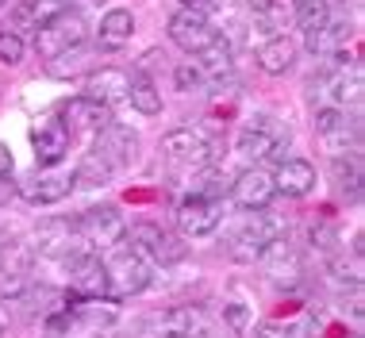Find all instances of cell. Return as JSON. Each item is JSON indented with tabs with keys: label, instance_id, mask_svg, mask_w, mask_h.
Masks as SVG:
<instances>
[{
	"label": "cell",
	"instance_id": "cell-1",
	"mask_svg": "<svg viewBox=\"0 0 365 338\" xmlns=\"http://www.w3.org/2000/svg\"><path fill=\"white\" fill-rule=\"evenodd\" d=\"M104 277H108V292H112L115 300H127V296H139L150 288L154 262L139 250V246H131L123 238V242H115L112 254L104 257Z\"/></svg>",
	"mask_w": 365,
	"mask_h": 338
},
{
	"label": "cell",
	"instance_id": "cell-2",
	"mask_svg": "<svg viewBox=\"0 0 365 338\" xmlns=\"http://www.w3.org/2000/svg\"><path fill=\"white\" fill-rule=\"evenodd\" d=\"M88 43V19L77 8H62L58 16H51L43 27L35 31V51L43 62H54L62 54H73Z\"/></svg>",
	"mask_w": 365,
	"mask_h": 338
},
{
	"label": "cell",
	"instance_id": "cell-3",
	"mask_svg": "<svg viewBox=\"0 0 365 338\" xmlns=\"http://www.w3.org/2000/svg\"><path fill=\"white\" fill-rule=\"evenodd\" d=\"M77 235H81L85 250H112L115 242H123L127 220H123V212L115 204L88 208V212L77 215Z\"/></svg>",
	"mask_w": 365,
	"mask_h": 338
},
{
	"label": "cell",
	"instance_id": "cell-4",
	"mask_svg": "<svg viewBox=\"0 0 365 338\" xmlns=\"http://www.w3.org/2000/svg\"><path fill=\"white\" fill-rule=\"evenodd\" d=\"M16 193L24 196L27 204L35 208H51L58 200L73 193V169H62V165H35L24 181L16 185Z\"/></svg>",
	"mask_w": 365,
	"mask_h": 338
},
{
	"label": "cell",
	"instance_id": "cell-5",
	"mask_svg": "<svg viewBox=\"0 0 365 338\" xmlns=\"http://www.w3.org/2000/svg\"><path fill=\"white\" fill-rule=\"evenodd\" d=\"M284 143H289V131H281L277 119L269 116H258L250 119V123L239 131V138H235V150H239L242 158H250V162H258V158H284Z\"/></svg>",
	"mask_w": 365,
	"mask_h": 338
},
{
	"label": "cell",
	"instance_id": "cell-6",
	"mask_svg": "<svg viewBox=\"0 0 365 338\" xmlns=\"http://www.w3.org/2000/svg\"><path fill=\"white\" fill-rule=\"evenodd\" d=\"M170 39H173V46H181L189 58H196V54H204L215 39H220V31H215V24L204 12L181 8V12L170 16Z\"/></svg>",
	"mask_w": 365,
	"mask_h": 338
},
{
	"label": "cell",
	"instance_id": "cell-7",
	"mask_svg": "<svg viewBox=\"0 0 365 338\" xmlns=\"http://www.w3.org/2000/svg\"><path fill=\"white\" fill-rule=\"evenodd\" d=\"M220 220H223V208L220 200H212V196H200L192 193L189 200L177 204V227H181L185 238H208L220 231Z\"/></svg>",
	"mask_w": 365,
	"mask_h": 338
},
{
	"label": "cell",
	"instance_id": "cell-8",
	"mask_svg": "<svg viewBox=\"0 0 365 338\" xmlns=\"http://www.w3.org/2000/svg\"><path fill=\"white\" fill-rule=\"evenodd\" d=\"M162 154L170 158L173 165H181V169L212 165V143L200 131H192V127H177V131L165 135L162 138Z\"/></svg>",
	"mask_w": 365,
	"mask_h": 338
},
{
	"label": "cell",
	"instance_id": "cell-9",
	"mask_svg": "<svg viewBox=\"0 0 365 338\" xmlns=\"http://www.w3.org/2000/svg\"><path fill=\"white\" fill-rule=\"evenodd\" d=\"M231 188V200L242 208V212H265V208L273 204V196H277V188H273V173L262 165H250L242 169L239 177H235Z\"/></svg>",
	"mask_w": 365,
	"mask_h": 338
},
{
	"label": "cell",
	"instance_id": "cell-10",
	"mask_svg": "<svg viewBox=\"0 0 365 338\" xmlns=\"http://www.w3.org/2000/svg\"><path fill=\"white\" fill-rule=\"evenodd\" d=\"M258 257H262V270H265V277H269V281H277V285H300V277H304V257H300V250H296L289 238L273 235Z\"/></svg>",
	"mask_w": 365,
	"mask_h": 338
},
{
	"label": "cell",
	"instance_id": "cell-11",
	"mask_svg": "<svg viewBox=\"0 0 365 338\" xmlns=\"http://www.w3.org/2000/svg\"><path fill=\"white\" fill-rule=\"evenodd\" d=\"M123 238H127L131 246H139V250L150 257V262L173 265V262H181V257H185V246L177 242L173 235H165L158 223H131Z\"/></svg>",
	"mask_w": 365,
	"mask_h": 338
},
{
	"label": "cell",
	"instance_id": "cell-12",
	"mask_svg": "<svg viewBox=\"0 0 365 338\" xmlns=\"http://www.w3.org/2000/svg\"><path fill=\"white\" fill-rule=\"evenodd\" d=\"M35 250L43 257H66L70 262L73 254H81V235H77V220H46L38 223L35 231Z\"/></svg>",
	"mask_w": 365,
	"mask_h": 338
},
{
	"label": "cell",
	"instance_id": "cell-13",
	"mask_svg": "<svg viewBox=\"0 0 365 338\" xmlns=\"http://www.w3.org/2000/svg\"><path fill=\"white\" fill-rule=\"evenodd\" d=\"M70 143H73L70 127L54 116L31 127V150H35L38 165H62V158L70 154Z\"/></svg>",
	"mask_w": 365,
	"mask_h": 338
},
{
	"label": "cell",
	"instance_id": "cell-14",
	"mask_svg": "<svg viewBox=\"0 0 365 338\" xmlns=\"http://www.w3.org/2000/svg\"><path fill=\"white\" fill-rule=\"evenodd\" d=\"M70 292L77 300H101L108 292V277H104V262L93 250H81L70 257Z\"/></svg>",
	"mask_w": 365,
	"mask_h": 338
},
{
	"label": "cell",
	"instance_id": "cell-15",
	"mask_svg": "<svg viewBox=\"0 0 365 338\" xmlns=\"http://www.w3.org/2000/svg\"><path fill=\"white\" fill-rule=\"evenodd\" d=\"M312 88L331 108H342V112H346V108L361 104V69L354 66L346 73V66H339V69H331V73H323L319 81H312Z\"/></svg>",
	"mask_w": 365,
	"mask_h": 338
},
{
	"label": "cell",
	"instance_id": "cell-16",
	"mask_svg": "<svg viewBox=\"0 0 365 338\" xmlns=\"http://www.w3.org/2000/svg\"><path fill=\"white\" fill-rule=\"evenodd\" d=\"M96 150H101L104 158H108V165L120 173L123 165H135L139 162V135L131 131V127H123V123H108L104 131H96Z\"/></svg>",
	"mask_w": 365,
	"mask_h": 338
},
{
	"label": "cell",
	"instance_id": "cell-17",
	"mask_svg": "<svg viewBox=\"0 0 365 338\" xmlns=\"http://www.w3.org/2000/svg\"><path fill=\"white\" fill-rule=\"evenodd\" d=\"M127 88H131V73H127V69L101 66V69H93V73L81 81V96H88V101H96L104 108H112V104L127 101Z\"/></svg>",
	"mask_w": 365,
	"mask_h": 338
},
{
	"label": "cell",
	"instance_id": "cell-18",
	"mask_svg": "<svg viewBox=\"0 0 365 338\" xmlns=\"http://www.w3.org/2000/svg\"><path fill=\"white\" fill-rule=\"evenodd\" d=\"M315 165L308 158H281L277 162V173H273V188L284 193L289 200H304L308 193H315Z\"/></svg>",
	"mask_w": 365,
	"mask_h": 338
},
{
	"label": "cell",
	"instance_id": "cell-19",
	"mask_svg": "<svg viewBox=\"0 0 365 338\" xmlns=\"http://www.w3.org/2000/svg\"><path fill=\"white\" fill-rule=\"evenodd\" d=\"M58 119L70 127V135L73 131H104V127L112 123V112H108L104 104H96V101H88V96L77 93L62 104V116Z\"/></svg>",
	"mask_w": 365,
	"mask_h": 338
},
{
	"label": "cell",
	"instance_id": "cell-20",
	"mask_svg": "<svg viewBox=\"0 0 365 338\" xmlns=\"http://www.w3.org/2000/svg\"><path fill=\"white\" fill-rule=\"evenodd\" d=\"M296 54H300V46H296L289 35H269L258 46V69L269 77H284L296 66Z\"/></svg>",
	"mask_w": 365,
	"mask_h": 338
},
{
	"label": "cell",
	"instance_id": "cell-21",
	"mask_svg": "<svg viewBox=\"0 0 365 338\" xmlns=\"http://www.w3.org/2000/svg\"><path fill=\"white\" fill-rule=\"evenodd\" d=\"M131 35H135L131 8H108L101 16V27H96V46L101 51H120V46L131 43Z\"/></svg>",
	"mask_w": 365,
	"mask_h": 338
},
{
	"label": "cell",
	"instance_id": "cell-22",
	"mask_svg": "<svg viewBox=\"0 0 365 338\" xmlns=\"http://www.w3.org/2000/svg\"><path fill=\"white\" fill-rule=\"evenodd\" d=\"M277 235L269 223H265V215L254 212V220H246L239 227V235H235V257H242V262H254L262 250H265V242Z\"/></svg>",
	"mask_w": 365,
	"mask_h": 338
},
{
	"label": "cell",
	"instance_id": "cell-23",
	"mask_svg": "<svg viewBox=\"0 0 365 338\" xmlns=\"http://www.w3.org/2000/svg\"><path fill=\"white\" fill-rule=\"evenodd\" d=\"M62 8H66V0H19L12 8V31H38Z\"/></svg>",
	"mask_w": 365,
	"mask_h": 338
},
{
	"label": "cell",
	"instance_id": "cell-24",
	"mask_svg": "<svg viewBox=\"0 0 365 338\" xmlns=\"http://www.w3.org/2000/svg\"><path fill=\"white\" fill-rule=\"evenodd\" d=\"M350 35H354V27L346 24V19H327V24L319 27V31H312V35H308V51H312V54H319V58L339 54L342 46L350 43Z\"/></svg>",
	"mask_w": 365,
	"mask_h": 338
},
{
	"label": "cell",
	"instance_id": "cell-25",
	"mask_svg": "<svg viewBox=\"0 0 365 338\" xmlns=\"http://www.w3.org/2000/svg\"><path fill=\"white\" fill-rule=\"evenodd\" d=\"M112 177H115V169L108 165V158L96 150V146H88V154L73 169V188H101V185L112 181Z\"/></svg>",
	"mask_w": 365,
	"mask_h": 338
},
{
	"label": "cell",
	"instance_id": "cell-26",
	"mask_svg": "<svg viewBox=\"0 0 365 338\" xmlns=\"http://www.w3.org/2000/svg\"><path fill=\"white\" fill-rule=\"evenodd\" d=\"M127 101H131V108H135L139 116H158V112H162V93H158V85H154L146 73H135V77H131Z\"/></svg>",
	"mask_w": 365,
	"mask_h": 338
},
{
	"label": "cell",
	"instance_id": "cell-27",
	"mask_svg": "<svg viewBox=\"0 0 365 338\" xmlns=\"http://www.w3.org/2000/svg\"><path fill=\"white\" fill-rule=\"evenodd\" d=\"M315 131H319L323 143L339 146V138H346V135H350V119H346V112H342V108L323 104L319 112H315Z\"/></svg>",
	"mask_w": 365,
	"mask_h": 338
},
{
	"label": "cell",
	"instance_id": "cell-28",
	"mask_svg": "<svg viewBox=\"0 0 365 338\" xmlns=\"http://www.w3.org/2000/svg\"><path fill=\"white\" fill-rule=\"evenodd\" d=\"M292 19L304 35H312L331 19V8H327V0H292Z\"/></svg>",
	"mask_w": 365,
	"mask_h": 338
},
{
	"label": "cell",
	"instance_id": "cell-29",
	"mask_svg": "<svg viewBox=\"0 0 365 338\" xmlns=\"http://www.w3.org/2000/svg\"><path fill=\"white\" fill-rule=\"evenodd\" d=\"M200 62H196V69H200L204 77H223V73H231V43L220 35L215 43L208 46L204 54H196Z\"/></svg>",
	"mask_w": 365,
	"mask_h": 338
},
{
	"label": "cell",
	"instance_id": "cell-30",
	"mask_svg": "<svg viewBox=\"0 0 365 338\" xmlns=\"http://www.w3.org/2000/svg\"><path fill=\"white\" fill-rule=\"evenodd\" d=\"M24 54H27L24 35L4 27V31H0V66H19V62H24Z\"/></svg>",
	"mask_w": 365,
	"mask_h": 338
},
{
	"label": "cell",
	"instance_id": "cell-31",
	"mask_svg": "<svg viewBox=\"0 0 365 338\" xmlns=\"http://www.w3.org/2000/svg\"><path fill=\"white\" fill-rule=\"evenodd\" d=\"M223 319H227V327H231L235 334H246L254 327V319H250V312H246L242 304H227L223 307Z\"/></svg>",
	"mask_w": 365,
	"mask_h": 338
},
{
	"label": "cell",
	"instance_id": "cell-32",
	"mask_svg": "<svg viewBox=\"0 0 365 338\" xmlns=\"http://www.w3.org/2000/svg\"><path fill=\"white\" fill-rule=\"evenodd\" d=\"M170 327H173V334H192V327H200V312L177 307V312H170Z\"/></svg>",
	"mask_w": 365,
	"mask_h": 338
},
{
	"label": "cell",
	"instance_id": "cell-33",
	"mask_svg": "<svg viewBox=\"0 0 365 338\" xmlns=\"http://www.w3.org/2000/svg\"><path fill=\"white\" fill-rule=\"evenodd\" d=\"M250 338H292L289 327H281V323H258V327H250L246 331Z\"/></svg>",
	"mask_w": 365,
	"mask_h": 338
},
{
	"label": "cell",
	"instance_id": "cell-34",
	"mask_svg": "<svg viewBox=\"0 0 365 338\" xmlns=\"http://www.w3.org/2000/svg\"><path fill=\"white\" fill-rule=\"evenodd\" d=\"M200 81H204V73L196 69V62H181V66H177V85H181V88L200 85Z\"/></svg>",
	"mask_w": 365,
	"mask_h": 338
},
{
	"label": "cell",
	"instance_id": "cell-35",
	"mask_svg": "<svg viewBox=\"0 0 365 338\" xmlns=\"http://www.w3.org/2000/svg\"><path fill=\"white\" fill-rule=\"evenodd\" d=\"M16 181H12V177H4V173H0V208H8V204H12L16 200Z\"/></svg>",
	"mask_w": 365,
	"mask_h": 338
},
{
	"label": "cell",
	"instance_id": "cell-36",
	"mask_svg": "<svg viewBox=\"0 0 365 338\" xmlns=\"http://www.w3.org/2000/svg\"><path fill=\"white\" fill-rule=\"evenodd\" d=\"M12 169H16V154H12V146H8V143H0V173H4V177H12Z\"/></svg>",
	"mask_w": 365,
	"mask_h": 338
},
{
	"label": "cell",
	"instance_id": "cell-37",
	"mask_svg": "<svg viewBox=\"0 0 365 338\" xmlns=\"http://www.w3.org/2000/svg\"><path fill=\"white\" fill-rule=\"evenodd\" d=\"M273 4H277V0H246V8H250L254 16H265V12H269V8H273Z\"/></svg>",
	"mask_w": 365,
	"mask_h": 338
},
{
	"label": "cell",
	"instance_id": "cell-38",
	"mask_svg": "<svg viewBox=\"0 0 365 338\" xmlns=\"http://www.w3.org/2000/svg\"><path fill=\"white\" fill-rule=\"evenodd\" d=\"M185 8H192V12H204V4H208V0H181Z\"/></svg>",
	"mask_w": 365,
	"mask_h": 338
},
{
	"label": "cell",
	"instance_id": "cell-39",
	"mask_svg": "<svg viewBox=\"0 0 365 338\" xmlns=\"http://www.w3.org/2000/svg\"><path fill=\"white\" fill-rule=\"evenodd\" d=\"M165 338H196V334H173V331H170V334H165Z\"/></svg>",
	"mask_w": 365,
	"mask_h": 338
},
{
	"label": "cell",
	"instance_id": "cell-40",
	"mask_svg": "<svg viewBox=\"0 0 365 338\" xmlns=\"http://www.w3.org/2000/svg\"><path fill=\"white\" fill-rule=\"evenodd\" d=\"M0 338H4V323H0Z\"/></svg>",
	"mask_w": 365,
	"mask_h": 338
},
{
	"label": "cell",
	"instance_id": "cell-41",
	"mask_svg": "<svg viewBox=\"0 0 365 338\" xmlns=\"http://www.w3.org/2000/svg\"><path fill=\"white\" fill-rule=\"evenodd\" d=\"M4 4H8V0H0V8H4Z\"/></svg>",
	"mask_w": 365,
	"mask_h": 338
}]
</instances>
